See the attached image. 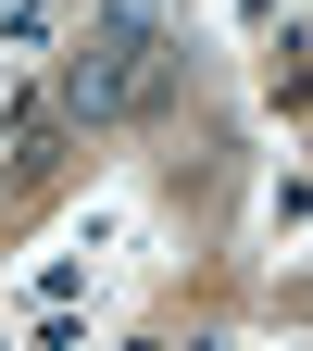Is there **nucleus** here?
Listing matches in <instances>:
<instances>
[{"label":"nucleus","mask_w":313,"mask_h":351,"mask_svg":"<svg viewBox=\"0 0 313 351\" xmlns=\"http://www.w3.org/2000/svg\"><path fill=\"white\" fill-rule=\"evenodd\" d=\"M163 75H175L163 25L151 13H101V51L75 63V113H138V101H163Z\"/></svg>","instance_id":"obj_1"}]
</instances>
